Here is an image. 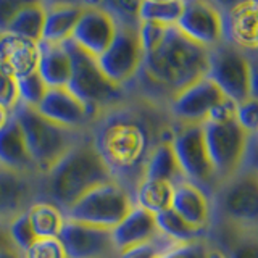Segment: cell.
Wrapping results in <instances>:
<instances>
[{
	"instance_id": "1",
	"label": "cell",
	"mask_w": 258,
	"mask_h": 258,
	"mask_svg": "<svg viewBox=\"0 0 258 258\" xmlns=\"http://www.w3.org/2000/svg\"><path fill=\"white\" fill-rule=\"evenodd\" d=\"M171 131L173 119H160L155 107H134L126 100L97 118L89 136L111 176L133 194L145 160L161 139H171Z\"/></svg>"
},
{
	"instance_id": "13",
	"label": "cell",
	"mask_w": 258,
	"mask_h": 258,
	"mask_svg": "<svg viewBox=\"0 0 258 258\" xmlns=\"http://www.w3.org/2000/svg\"><path fill=\"white\" fill-rule=\"evenodd\" d=\"M176 28L208 50L223 42V13L210 0H184Z\"/></svg>"
},
{
	"instance_id": "12",
	"label": "cell",
	"mask_w": 258,
	"mask_h": 258,
	"mask_svg": "<svg viewBox=\"0 0 258 258\" xmlns=\"http://www.w3.org/2000/svg\"><path fill=\"white\" fill-rule=\"evenodd\" d=\"M226 97L208 76L181 89L168 100V115L177 123H205L210 110Z\"/></svg>"
},
{
	"instance_id": "14",
	"label": "cell",
	"mask_w": 258,
	"mask_h": 258,
	"mask_svg": "<svg viewBox=\"0 0 258 258\" xmlns=\"http://www.w3.org/2000/svg\"><path fill=\"white\" fill-rule=\"evenodd\" d=\"M67 258H116L111 231L67 220L58 236Z\"/></svg>"
},
{
	"instance_id": "22",
	"label": "cell",
	"mask_w": 258,
	"mask_h": 258,
	"mask_svg": "<svg viewBox=\"0 0 258 258\" xmlns=\"http://www.w3.org/2000/svg\"><path fill=\"white\" fill-rule=\"evenodd\" d=\"M110 231H111V239H113V245L116 248V253L119 250L141 244V242L149 240L155 234H158L155 215L145 212V210L136 205Z\"/></svg>"
},
{
	"instance_id": "18",
	"label": "cell",
	"mask_w": 258,
	"mask_h": 258,
	"mask_svg": "<svg viewBox=\"0 0 258 258\" xmlns=\"http://www.w3.org/2000/svg\"><path fill=\"white\" fill-rule=\"evenodd\" d=\"M37 176L0 166V223L7 224L36 202Z\"/></svg>"
},
{
	"instance_id": "16",
	"label": "cell",
	"mask_w": 258,
	"mask_h": 258,
	"mask_svg": "<svg viewBox=\"0 0 258 258\" xmlns=\"http://www.w3.org/2000/svg\"><path fill=\"white\" fill-rule=\"evenodd\" d=\"M118 21L103 8H83L70 40L81 50L100 56L116 34Z\"/></svg>"
},
{
	"instance_id": "27",
	"label": "cell",
	"mask_w": 258,
	"mask_h": 258,
	"mask_svg": "<svg viewBox=\"0 0 258 258\" xmlns=\"http://www.w3.org/2000/svg\"><path fill=\"white\" fill-rule=\"evenodd\" d=\"M173 185L161 181L141 179L133 190V202L152 215H157L171 207Z\"/></svg>"
},
{
	"instance_id": "34",
	"label": "cell",
	"mask_w": 258,
	"mask_h": 258,
	"mask_svg": "<svg viewBox=\"0 0 258 258\" xmlns=\"http://www.w3.org/2000/svg\"><path fill=\"white\" fill-rule=\"evenodd\" d=\"M142 0H103V10L121 24H137V12Z\"/></svg>"
},
{
	"instance_id": "48",
	"label": "cell",
	"mask_w": 258,
	"mask_h": 258,
	"mask_svg": "<svg viewBox=\"0 0 258 258\" xmlns=\"http://www.w3.org/2000/svg\"><path fill=\"white\" fill-rule=\"evenodd\" d=\"M63 2H76V0H44V5H52V4H63Z\"/></svg>"
},
{
	"instance_id": "21",
	"label": "cell",
	"mask_w": 258,
	"mask_h": 258,
	"mask_svg": "<svg viewBox=\"0 0 258 258\" xmlns=\"http://www.w3.org/2000/svg\"><path fill=\"white\" fill-rule=\"evenodd\" d=\"M0 166L18 173L37 176L21 127L18 121L12 116V113L7 123L0 127Z\"/></svg>"
},
{
	"instance_id": "28",
	"label": "cell",
	"mask_w": 258,
	"mask_h": 258,
	"mask_svg": "<svg viewBox=\"0 0 258 258\" xmlns=\"http://www.w3.org/2000/svg\"><path fill=\"white\" fill-rule=\"evenodd\" d=\"M155 223H157L158 232L166 236L169 240H173L174 244L205 239L208 236V229H200V228H196V226L189 224L185 220H182L171 207L157 213Z\"/></svg>"
},
{
	"instance_id": "47",
	"label": "cell",
	"mask_w": 258,
	"mask_h": 258,
	"mask_svg": "<svg viewBox=\"0 0 258 258\" xmlns=\"http://www.w3.org/2000/svg\"><path fill=\"white\" fill-rule=\"evenodd\" d=\"M8 118H10V111H7L4 107H0V127L7 123Z\"/></svg>"
},
{
	"instance_id": "2",
	"label": "cell",
	"mask_w": 258,
	"mask_h": 258,
	"mask_svg": "<svg viewBox=\"0 0 258 258\" xmlns=\"http://www.w3.org/2000/svg\"><path fill=\"white\" fill-rule=\"evenodd\" d=\"M208 71V48L185 37L176 26H168L160 42L144 53L142 68L136 79L168 100Z\"/></svg>"
},
{
	"instance_id": "17",
	"label": "cell",
	"mask_w": 258,
	"mask_h": 258,
	"mask_svg": "<svg viewBox=\"0 0 258 258\" xmlns=\"http://www.w3.org/2000/svg\"><path fill=\"white\" fill-rule=\"evenodd\" d=\"M223 13V40L244 53H255L258 47V4L244 0Z\"/></svg>"
},
{
	"instance_id": "40",
	"label": "cell",
	"mask_w": 258,
	"mask_h": 258,
	"mask_svg": "<svg viewBox=\"0 0 258 258\" xmlns=\"http://www.w3.org/2000/svg\"><path fill=\"white\" fill-rule=\"evenodd\" d=\"M231 119H236V103L226 97L224 100H221L210 110L205 123H226V121Z\"/></svg>"
},
{
	"instance_id": "38",
	"label": "cell",
	"mask_w": 258,
	"mask_h": 258,
	"mask_svg": "<svg viewBox=\"0 0 258 258\" xmlns=\"http://www.w3.org/2000/svg\"><path fill=\"white\" fill-rule=\"evenodd\" d=\"M210 242L208 239H197L182 244H174L165 253L166 258H207Z\"/></svg>"
},
{
	"instance_id": "26",
	"label": "cell",
	"mask_w": 258,
	"mask_h": 258,
	"mask_svg": "<svg viewBox=\"0 0 258 258\" xmlns=\"http://www.w3.org/2000/svg\"><path fill=\"white\" fill-rule=\"evenodd\" d=\"M28 220L37 239L58 237L64 226V213L53 204L44 200H36L26 208Z\"/></svg>"
},
{
	"instance_id": "31",
	"label": "cell",
	"mask_w": 258,
	"mask_h": 258,
	"mask_svg": "<svg viewBox=\"0 0 258 258\" xmlns=\"http://www.w3.org/2000/svg\"><path fill=\"white\" fill-rule=\"evenodd\" d=\"M173 245H174L173 240H169L166 236L158 232L149 240H144L141 244L119 250L116 253V258H160Z\"/></svg>"
},
{
	"instance_id": "5",
	"label": "cell",
	"mask_w": 258,
	"mask_h": 258,
	"mask_svg": "<svg viewBox=\"0 0 258 258\" xmlns=\"http://www.w3.org/2000/svg\"><path fill=\"white\" fill-rule=\"evenodd\" d=\"M71 56V78L67 89L75 94L95 118L127 100V89L103 75L92 55L81 50L71 40L64 42Z\"/></svg>"
},
{
	"instance_id": "30",
	"label": "cell",
	"mask_w": 258,
	"mask_h": 258,
	"mask_svg": "<svg viewBox=\"0 0 258 258\" xmlns=\"http://www.w3.org/2000/svg\"><path fill=\"white\" fill-rule=\"evenodd\" d=\"M182 8L184 0H142L137 12V23L147 21L163 26H176Z\"/></svg>"
},
{
	"instance_id": "39",
	"label": "cell",
	"mask_w": 258,
	"mask_h": 258,
	"mask_svg": "<svg viewBox=\"0 0 258 258\" xmlns=\"http://www.w3.org/2000/svg\"><path fill=\"white\" fill-rule=\"evenodd\" d=\"M32 4H44V0H0V32H5L8 23L21 8Z\"/></svg>"
},
{
	"instance_id": "36",
	"label": "cell",
	"mask_w": 258,
	"mask_h": 258,
	"mask_svg": "<svg viewBox=\"0 0 258 258\" xmlns=\"http://www.w3.org/2000/svg\"><path fill=\"white\" fill-rule=\"evenodd\" d=\"M23 258H67L58 237L36 239L23 252Z\"/></svg>"
},
{
	"instance_id": "4",
	"label": "cell",
	"mask_w": 258,
	"mask_h": 258,
	"mask_svg": "<svg viewBox=\"0 0 258 258\" xmlns=\"http://www.w3.org/2000/svg\"><path fill=\"white\" fill-rule=\"evenodd\" d=\"M12 116L18 121L26 142L28 152L36 166L37 176L48 173L75 147L84 139L87 133L56 124L42 116L36 108L18 103L12 111Z\"/></svg>"
},
{
	"instance_id": "19",
	"label": "cell",
	"mask_w": 258,
	"mask_h": 258,
	"mask_svg": "<svg viewBox=\"0 0 258 258\" xmlns=\"http://www.w3.org/2000/svg\"><path fill=\"white\" fill-rule=\"evenodd\" d=\"M171 208L182 220L200 229H210L212 224V200L207 194L189 181L173 185Z\"/></svg>"
},
{
	"instance_id": "43",
	"label": "cell",
	"mask_w": 258,
	"mask_h": 258,
	"mask_svg": "<svg viewBox=\"0 0 258 258\" xmlns=\"http://www.w3.org/2000/svg\"><path fill=\"white\" fill-rule=\"evenodd\" d=\"M210 2H212L220 12H224V10H228V8H231L232 5L244 2V0H210Z\"/></svg>"
},
{
	"instance_id": "9",
	"label": "cell",
	"mask_w": 258,
	"mask_h": 258,
	"mask_svg": "<svg viewBox=\"0 0 258 258\" xmlns=\"http://www.w3.org/2000/svg\"><path fill=\"white\" fill-rule=\"evenodd\" d=\"M202 127L208 158L215 169L218 184L221 185L244 169L253 136L245 133L236 119L226 123H204Z\"/></svg>"
},
{
	"instance_id": "32",
	"label": "cell",
	"mask_w": 258,
	"mask_h": 258,
	"mask_svg": "<svg viewBox=\"0 0 258 258\" xmlns=\"http://www.w3.org/2000/svg\"><path fill=\"white\" fill-rule=\"evenodd\" d=\"M16 84H18L20 103L31 108H37L47 92V86L44 84V81L40 79L39 73L34 71V73H31V75L16 78Z\"/></svg>"
},
{
	"instance_id": "7",
	"label": "cell",
	"mask_w": 258,
	"mask_h": 258,
	"mask_svg": "<svg viewBox=\"0 0 258 258\" xmlns=\"http://www.w3.org/2000/svg\"><path fill=\"white\" fill-rule=\"evenodd\" d=\"M207 76L234 103L256 99L253 61L224 40L208 50Z\"/></svg>"
},
{
	"instance_id": "37",
	"label": "cell",
	"mask_w": 258,
	"mask_h": 258,
	"mask_svg": "<svg viewBox=\"0 0 258 258\" xmlns=\"http://www.w3.org/2000/svg\"><path fill=\"white\" fill-rule=\"evenodd\" d=\"M236 121L237 124L250 136H255L258 126V103L256 99H247L236 103Z\"/></svg>"
},
{
	"instance_id": "41",
	"label": "cell",
	"mask_w": 258,
	"mask_h": 258,
	"mask_svg": "<svg viewBox=\"0 0 258 258\" xmlns=\"http://www.w3.org/2000/svg\"><path fill=\"white\" fill-rule=\"evenodd\" d=\"M229 258H258L255 236L244 237L240 242H237V244L231 248Z\"/></svg>"
},
{
	"instance_id": "24",
	"label": "cell",
	"mask_w": 258,
	"mask_h": 258,
	"mask_svg": "<svg viewBox=\"0 0 258 258\" xmlns=\"http://www.w3.org/2000/svg\"><path fill=\"white\" fill-rule=\"evenodd\" d=\"M81 13L83 7H79L76 2L45 5V21L40 42L64 44L70 40Z\"/></svg>"
},
{
	"instance_id": "20",
	"label": "cell",
	"mask_w": 258,
	"mask_h": 258,
	"mask_svg": "<svg viewBox=\"0 0 258 258\" xmlns=\"http://www.w3.org/2000/svg\"><path fill=\"white\" fill-rule=\"evenodd\" d=\"M40 45L10 32H0V64L10 70L16 78L37 71Z\"/></svg>"
},
{
	"instance_id": "33",
	"label": "cell",
	"mask_w": 258,
	"mask_h": 258,
	"mask_svg": "<svg viewBox=\"0 0 258 258\" xmlns=\"http://www.w3.org/2000/svg\"><path fill=\"white\" fill-rule=\"evenodd\" d=\"M7 229H8V236H10L13 245L18 248L20 252H24V250L37 239L34 231L31 228L26 210H24L23 213H20L18 216H15L12 221H8Z\"/></svg>"
},
{
	"instance_id": "42",
	"label": "cell",
	"mask_w": 258,
	"mask_h": 258,
	"mask_svg": "<svg viewBox=\"0 0 258 258\" xmlns=\"http://www.w3.org/2000/svg\"><path fill=\"white\" fill-rule=\"evenodd\" d=\"M13 245V242L10 239V236H8V229H7V224L0 223V252H2L4 248Z\"/></svg>"
},
{
	"instance_id": "35",
	"label": "cell",
	"mask_w": 258,
	"mask_h": 258,
	"mask_svg": "<svg viewBox=\"0 0 258 258\" xmlns=\"http://www.w3.org/2000/svg\"><path fill=\"white\" fill-rule=\"evenodd\" d=\"M18 103L20 95L16 76L7 67L0 64V107H4L7 111L12 113Z\"/></svg>"
},
{
	"instance_id": "15",
	"label": "cell",
	"mask_w": 258,
	"mask_h": 258,
	"mask_svg": "<svg viewBox=\"0 0 258 258\" xmlns=\"http://www.w3.org/2000/svg\"><path fill=\"white\" fill-rule=\"evenodd\" d=\"M36 110L56 124L83 133H89L91 126L97 121L94 113L67 87L47 89Z\"/></svg>"
},
{
	"instance_id": "6",
	"label": "cell",
	"mask_w": 258,
	"mask_h": 258,
	"mask_svg": "<svg viewBox=\"0 0 258 258\" xmlns=\"http://www.w3.org/2000/svg\"><path fill=\"white\" fill-rule=\"evenodd\" d=\"M133 207L131 190L119 181L110 179L84 194L63 213L71 221L113 229Z\"/></svg>"
},
{
	"instance_id": "11",
	"label": "cell",
	"mask_w": 258,
	"mask_h": 258,
	"mask_svg": "<svg viewBox=\"0 0 258 258\" xmlns=\"http://www.w3.org/2000/svg\"><path fill=\"white\" fill-rule=\"evenodd\" d=\"M103 75L111 83H115L129 91L144 61V50L139 37L137 24L118 23L116 34L100 56H97Z\"/></svg>"
},
{
	"instance_id": "46",
	"label": "cell",
	"mask_w": 258,
	"mask_h": 258,
	"mask_svg": "<svg viewBox=\"0 0 258 258\" xmlns=\"http://www.w3.org/2000/svg\"><path fill=\"white\" fill-rule=\"evenodd\" d=\"M76 4L83 8H102L103 0H76Z\"/></svg>"
},
{
	"instance_id": "25",
	"label": "cell",
	"mask_w": 258,
	"mask_h": 258,
	"mask_svg": "<svg viewBox=\"0 0 258 258\" xmlns=\"http://www.w3.org/2000/svg\"><path fill=\"white\" fill-rule=\"evenodd\" d=\"M142 179L161 181L169 185H176L185 181L169 139H161L153 147L142 168Z\"/></svg>"
},
{
	"instance_id": "44",
	"label": "cell",
	"mask_w": 258,
	"mask_h": 258,
	"mask_svg": "<svg viewBox=\"0 0 258 258\" xmlns=\"http://www.w3.org/2000/svg\"><path fill=\"white\" fill-rule=\"evenodd\" d=\"M0 258H23V252H20L15 245H10L0 252Z\"/></svg>"
},
{
	"instance_id": "3",
	"label": "cell",
	"mask_w": 258,
	"mask_h": 258,
	"mask_svg": "<svg viewBox=\"0 0 258 258\" xmlns=\"http://www.w3.org/2000/svg\"><path fill=\"white\" fill-rule=\"evenodd\" d=\"M110 179L115 177L103 163L87 133L50 171L37 176L36 200L53 204L64 212L84 194Z\"/></svg>"
},
{
	"instance_id": "8",
	"label": "cell",
	"mask_w": 258,
	"mask_h": 258,
	"mask_svg": "<svg viewBox=\"0 0 258 258\" xmlns=\"http://www.w3.org/2000/svg\"><path fill=\"white\" fill-rule=\"evenodd\" d=\"M169 142L173 145V150L176 153L177 161H179L185 181L197 185L212 200L220 184H218L212 161L208 158L202 124L173 121V131Z\"/></svg>"
},
{
	"instance_id": "10",
	"label": "cell",
	"mask_w": 258,
	"mask_h": 258,
	"mask_svg": "<svg viewBox=\"0 0 258 258\" xmlns=\"http://www.w3.org/2000/svg\"><path fill=\"white\" fill-rule=\"evenodd\" d=\"M216 210L231 228L242 234H255L258 220V179L256 171L242 169L215 192ZM212 199V200H213Z\"/></svg>"
},
{
	"instance_id": "29",
	"label": "cell",
	"mask_w": 258,
	"mask_h": 258,
	"mask_svg": "<svg viewBox=\"0 0 258 258\" xmlns=\"http://www.w3.org/2000/svg\"><path fill=\"white\" fill-rule=\"evenodd\" d=\"M44 21H45V5L32 4V5L21 8V10L13 16V20L8 23L5 32L34 40V42H40V39H42Z\"/></svg>"
},
{
	"instance_id": "45",
	"label": "cell",
	"mask_w": 258,
	"mask_h": 258,
	"mask_svg": "<svg viewBox=\"0 0 258 258\" xmlns=\"http://www.w3.org/2000/svg\"><path fill=\"white\" fill-rule=\"evenodd\" d=\"M207 258H229V255L226 253L223 248H220V247H216V245H212V244H210L208 252H207Z\"/></svg>"
},
{
	"instance_id": "23",
	"label": "cell",
	"mask_w": 258,
	"mask_h": 258,
	"mask_svg": "<svg viewBox=\"0 0 258 258\" xmlns=\"http://www.w3.org/2000/svg\"><path fill=\"white\" fill-rule=\"evenodd\" d=\"M40 56L37 73L47 89L67 87L71 78V56L64 44L39 42Z\"/></svg>"
}]
</instances>
